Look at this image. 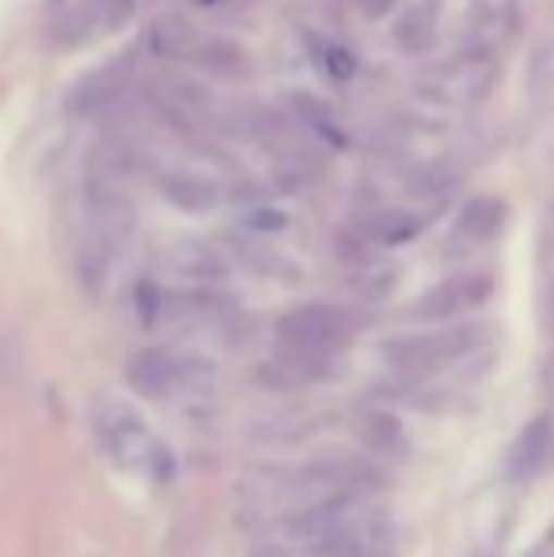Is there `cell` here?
Listing matches in <instances>:
<instances>
[{"instance_id": "cell-14", "label": "cell", "mask_w": 554, "mask_h": 557, "mask_svg": "<svg viewBox=\"0 0 554 557\" xmlns=\"http://www.w3.org/2000/svg\"><path fill=\"white\" fill-rule=\"evenodd\" d=\"M365 232H369L372 239H380V243H403V239H410V235L418 232V221H410V216H403V213H380V216H372V221L365 224Z\"/></svg>"}, {"instance_id": "cell-15", "label": "cell", "mask_w": 554, "mask_h": 557, "mask_svg": "<svg viewBox=\"0 0 554 557\" xmlns=\"http://www.w3.org/2000/svg\"><path fill=\"white\" fill-rule=\"evenodd\" d=\"M547 383H551V391H554V357H551V364H547Z\"/></svg>"}, {"instance_id": "cell-3", "label": "cell", "mask_w": 554, "mask_h": 557, "mask_svg": "<svg viewBox=\"0 0 554 557\" xmlns=\"http://www.w3.org/2000/svg\"><path fill=\"white\" fill-rule=\"evenodd\" d=\"M354 334V319L349 311L331 308V304H300V308L285 311L278 319V342L293 345V349L311 352H338Z\"/></svg>"}, {"instance_id": "cell-9", "label": "cell", "mask_w": 554, "mask_h": 557, "mask_svg": "<svg viewBox=\"0 0 554 557\" xmlns=\"http://www.w3.org/2000/svg\"><path fill=\"white\" fill-rule=\"evenodd\" d=\"M357 436L380 455H392V459H403L407 455V429L399 425V418L384 410H369L361 421H357Z\"/></svg>"}, {"instance_id": "cell-1", "label": "cell", "mask_w": 554, "mask_h": 557, "mask_svg": "<svg viewBox=\"0 0 554 557\" xmlns=\"http://www.w3.org/2000/svg\"><path fill=\"white\" fill-rule=\"evenodd\" d=\"M126 380L145 398H171L178 391L201 387L206 380H213V368L194 357H175L168 349H140L130 357Z\"/></svg>"}, {"instance_id": "cell-4", "label": "cell", "mask_w": 554, "mask_h": 557, "mask_svg": "<svg viewBox=\"0 0 554 557\" xmlns=\"http://www.w3.org/2000/svg\"><path fill=\"white\" fill-rule=\"evenodd\" d=\"M134 61H137V53H122V58L107 61V65L96 69L91 76H84L73 88V96H69V111L88 114V111H99L103 103H111L122 91V84L130 81V73H134Z\"/></svg>"}, {"instance_id": "cell-2", "label": "cell", "mask_w": 554, "mask_h": 557, "mask_svg": "<svg viewBox=\"0 0 554 557\" xmlns=\"http://www.w3.org/2000/svg\"><path fill=\"white\" fill-rule=\"evenodd\" d=\"M99 436H103L107 451L119 467L134 470V474H160L168 467L160 441L148 433V425L126 406H114L99 418Z\"/></svg>"}, {"instance_id": "cell-8", "label": "cell", "mask_w": 554, "mask_h": 557, "mask_svg": "<svg viewBox=\"0 0 554 557\" xmlns=\"http://www.w3.org/2000/svg\"><path fill=\"white\" fill-rule=\"evenodd\" d=\"M551 447H554V433H551V421L547 418H535L525 433L517 436L509 451V474L513 478H532L543 470V462L551 459Z\"/></svg>"}, {"instance_id": "cell-10", "label": "cell", "mask_w": 554, "mask_h": 557, "mask_svg": "<svg viewBox=\"0 0 554 557\" xmlns=\"http://www.w3.org/2000/svg\"><path fill=\"white\" fill-rule=\"evenodd\" d=\"M160 190L171 206L186 209V213H206V209L217 206V186L201 175H190V171H175V175H168L160 183Z\"/></svg>"}, {"instance_id": "cell-13", "label": "cell", "mask_w": 554, "mask_h": 557, "mask_svg": "<svg viewBox=\"0 0 554 557\" xmlns=\"http://www.w3.org/2000/svg\"><path fill=\"white\" fill-rule=\"evenodd\" d=\"M293 107H296V117H300V125H311L316 133H323V137H342L338 129V117L331 114V107H323L319 99H311L308 91H300V96H293Z\"/></svg>"}, {"instance_id": "cell-11", "label": "cell", "mask_w": 554, "mask_h": 557, "mask_svg": "<svg viewBox=\"0 0 554 557\" xmlns=\"http://www.w3.org/2000/svg\"><path fill=\"white\" fill-rule=\"evenodd\" d=\"M190 61L198 69H206L209 76H221V81H236V76L247 73L244 50H236L232 42H221V38H209V42L194 46Z\"/></svg>"}, {"instance_id": "cell-5", "label": "cell", "mask_w": 554, "mask_h": 557, "mask_svg": "<svg viewBox=\"0 0 554 557\" xmlns=\"http://www.w3.org/2000/svg\"><path fill=\"white\" fill-rule=\"evenodd\" d=\"M490 277L487 273H471V277H456V281H444L441 288H433V293L426 296V300H418V315L421 319H452L459 315V311L475 308V304H482L490 296Z\"/></svg>"}, {"instance_id": "cell-6", "label": "cell", "mask_w": 554, "mask_h": 557, "mask_svg": "<svg viewBox=\"0 0 554 557\" xmlns=\"http://www.w3.org/2000/svg\"><path fill=\"white\" fill-rule=\"evenodd\" d=\"M137 0H84L81 8L73 12V20L65 23V42L81 46L91 42V38H103L107 30L122 27L134 12Z\"/></svg>"}, {"instance_id": "cell-7", "label": "cell", "mask_w": 554, "mask_h": 557, "mask_svg": "<svg viewBox=\"0 0 554 557\" xmlns=\"http://www.w3.org/2000/svg\"><path fill=\"white\" fill-rule=\"evenodd\" d=\"M327 368H331V357H327V352L281 345L278 357L262 368V380H267V387H308V383L323 380Z\"/></svg>"}, {"instance_id": "cell-12", "label": "cell", "mask_w": 554, "mask_h": 557, "mask_svg": "<svg viewBox=\"0 0 554 557\" xmlns=\"http://www.w3.org/2000/svg\"><path fill=\"white\" fill-rule=\"evenodd\" d=\"M456 232L464 235V239H471V243L494 239V235L502 232V206H497V201H490V198L471 201V206L459 213Z\"/></svg>"}]
</instances>
